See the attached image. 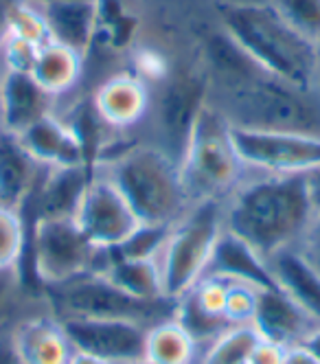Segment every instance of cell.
Returning <instances> with one entry per match:
<instances>
[{"label":"cell","mask_w":320,"mask_h":364,"mask_svg":"<svg viewBox=\"0 0 320 364\" xmlns=\"http://www.w3.org/2000/svg\"><path fill=\"white\" fill-rule=\"evenodd\" d=\"M259 290L246 283H230L228 301H226V318L233 327L237 325H250L257 307Z\"/></svg>","instance_id":"32"},{"label":"cell","mask_w":320,"mask_h":364,"mask_svg":"<svg viewBox=\"0 0 320 364\" xmlns=\"http://www.w3.org/2000/svg\"><path fill=\"white\" fill-rule=\"evenodd\" d=\"M95 171L112 182L145 224H176L191 206L180 163L149 141L114 143L101 154Z\"/></svg>","instance_id":"4"},{"label":"cell","mask_w":320,"mask_h":364,"mask_svg":"<svg viewBox=\"0 0 320 364\" xmlns=\"http://www.w3.org/2000/svg\"><path fill=\"white\" fill-rule=\"evenodd\" d=\"M20 141L46 169L90 167L82 139L60 112L48 114L42 121L33 123L26 132L20 134Z\"/></svg>","instance_id":"18"},{"label":"cell","mask_w":320,"mask_h":364,"mask_svg":"<svg viewBox=\"0 0 320 364\" xmlns=\"http://www.w3.org/2000/svg\"><path fill=\"white\" fill-rule=\"evenodd\" d=\"M239 159L250 173H309L320 167V134L233 127Z\"/></svg>","instance_id":"10"},{"label":"cell","mask_w":320,"mask_h":364,"mask_svg":"<svg viewBox=\"0 0 320 364\" xmlns=\"http://www.w3.org/2000/svg\"><path fill=\"white\" fill-rule=\"evenodd\" d=\"M202 347L174 316L147 327L143 360L149 364H198Z\"/></svg>","instance_id":"25"},{"label":"cell","mask_w":320,"mask_h":364,"mask_svg":"<svg viewBox=\"0 0 320 364\" xmlns=\"http://www.w3.org/2000/svg\"><path fill=\"white\" fill-rule=\"evenodd\" d=\"M299 248L320 268V213H316V218H314V222H311V226L307 230V235L303 237Z\"/></svg>","instance_id":"35"},{"label":"cell","mask_w":320,"mask_h":364,"mask_svg":"<svg viewBox=\"0 0 320 364\" xmlns=\"http://www.w3.org/2000/svg\"><path fill=\"white\" fill-rule=\"evenodd\" d=\"M129 364H149L147 360H137V362H129Z\"/></svg>","instance_id":"45"},{"label":"cell","mask_w":320,"mask_h":364,"mask_svg":"<svg viewBox=\"0 0 320 364\" xmlns=\"http://www.w3.org/2000/svg\"><path fill=\"white\" fill-rule=\"evenodd\" d=\"M97 246L75 218H46L29 224V242L20 272L29 268L44 290L92 272Z\"/></svg>","instance_id":"9"},{"label":"cell","mask_w":320,"mask_h":364,"mask_svg":"<svg viewBox=\"0 0 320 364\" xmlns=\"http://www.w3.org/2000/svg\"><path fill=\"white\" fill-rule=\"evenodd\" d=\"M79 353H88L108 364L143 360L147 327L119 318H60Z\"/></svg>","instance_id":"12"},{"label":"cell","mask_w":320,"mask_h":364,"mask_svg":"<svg viewBox=\"0 0 320 364\" xmlns=\"http://www.w3.org/2000/svg\"><path fill=\"white\" fill-rule=\"evenodd\" d=\"M215 24L263 70L314 92L316 44L292 29L268 0H218Z\"/></svg>","instance_id":"3"},{"label":"cell","mask_w":320,"mask_h":364,"mask_svg":"<svg viewBox=\"0 0 320 364\" xmlns=\"http://www.w3.org/2000/svg\"><path fill=\"white\" fill-rule=\"evenodd\" d=\"M5 331H7V329H0V336H3V333H5Z\"/></svg>","instance_id":"46"},{"label":"cell","mask_w":320,"mask_h":364,"mask_svg":"<svg viewBox=\"0 0 320 364\" xmlns=\"http://www.w3.org/2000/svg\"><path fill=\"white\" fill-rule=\"evenodd\" d=\"M26 283L20 270H0V329H11V325L22 318Z\"/></svg>","instance_id":"30"},{"label":"cell","mask_w":320,"mask_h":364,"mask_svg":"<svg viewBox=\"0 0 320 364\" xmlns=\"http://www.w3.org/2000/svg\"><path fill=\"white\" fill-rule=\"evenodd\" d=\"M283 364H320V360L309 349H305L303 345H294V347L285 349Z\"/></svg>","instance_id":"37"},{"label":"cell","mask_w":320,"mask_h":364,"mask_svg":"<svg viewBox=\"0 0 320 364\" xmlns=\"http://www.w3.org/2000/svg\"><path fill=\"white\" fill-rule=\"evenodd\" d=\"M90 99L105 125H110L119 134H125L132 127L145 123L151 103V88L132 70H119L103 77L90 92Z\"/></svg>","instance_id":"13"},{"label":"cell","mask_w":320,"mask_h":364,"mask_svg":"<svg viewBox=\"0 0 320 364\" xmlns=\"http://www.w3.org/2000/svg\"><path fill=\"white\" fill-rule=\"evenodd\" d=\"M314 92L320 99V40L316 42V66H314Z\"/></svg>","instance_id":"41"},{"label":"cell","mask_w":320,"mask_h":364,"mask_svg":"<svg viewBox=\"0 0 320 364\" xmlns=\"http://www.w3.org/2000/svg\"><path fill=\"white\" fill-rule=\"evenodd\" d=\"M305 349H309L318 360H320V325H316L305 338H303V343H301Z\"/></svg>","instance_id":"40"},{"label":"cell","mask_w":320,"mask_h":364,"mask_svg":"<svg viewBox=\"0 0 320 364\" xmlns=\"http://www.w3.org/2000/svg\"><path fill=\"white\" fill-rule=\"evenodd\" d=\"M250 325L263 341L281 347H294L301 345L303 338L320 323H316L294 299H289L274 285V288L259 290Z\"/></svg>","instance_id":"17"},{"label":"cell","mask_w":320,"mask_h":364,"mask_svg":"<svg viewBox=\"0 0 320 364\" xmlns=\"http://www.w3.org/2000/svg\"><path fill=\"white\" fill-rule=\"evenodd\" d=\"M285 349L287 347H281L277 343L263 341V338H261V341L257 343V347L252 349V353H250L248 364H283Z\"/></svg>","instance_id":"34"},{"label":"cell","mask_w":320,"mask_h":364,"mask_svg":"<svg viewBox=\"0 0 320 364\" xmlns=\"http://www.w3.org/2000/svg\"><path fill=\"white\" fill-rule=\"evenodd\" d=\"M206 274L222 277L230 283H246L257 290L274 288L268 259L226 228L218 240L215 250H213V259Z\"/></svg>","instance_id":"20"},{"label":"cell","mask_w":320,"mask_h":364,"mask_svg":"<svg viewBox=\"0 0 320 364\" xmlns=\"http://www.w3.org/2000/svg\"><path fill=\"white\" fill-rule=\"evenodd\" d=\"M86 58L75 48L48 40L38 48V58L31 68V77L53 97L64 101L75 92L84 77Z\"/></svg>","instance_id":"23"},{"label":"cell","mask_w":320,"mask_h":364,"mask_svg":"<svg viewBox=\"0 0 320 364\" xmlns=\"http://www.w3.org/2000/svg\"><path fill=\"white\" fill-rule=\"evenodd\" d=\"M9 38H20L31 44H38V46L46 44L50 40V36H48L46 18H44L42 9L31 3H22L14 16Z\"/></svg>","instance_id":"31"},{"label":"cell","mask_w":320,"mask_h":364,"mask_svg":"<svg viewBox=\"0 0 320 364\" xmlns=\"http://www.w3.org/2000/svg\"><path fill=\"white\" fill-rule=\"evenodd\" d=\"M46 167H42L18 134L0 129V206L22 209L38 189Z\"/></svg>","instance_id":"19"},{"label":"cell","mask_w":320,"mask_h":364,"mask_svg":"<svg viewBox=\"0 0 320 364\" xmlns=\"http://www.w3.org/2000/svg\"><path fill=\"white\" fill-rule=\"evenodd\" d=\"M210 97L233 127L289 129L320 134V99L263 70L239 48L215 22L198 44Z\"/></svg>","instance_id":"1"},{"label":"cell","mask_w":320,"mask_h":364,"mask_svg":"<svg viewBox=\"0 0 320 364\" xmlns=\"http://www.w3.org/2000/svg\"><path fill=\"white\" fill-rule=\"evenodd\" d=\"M174 224H145L141 222L129 235L112 250L119 259H158L169 237Z\"/></svg>","instance_id":"28"},{"label":"cell","mask_w":320,"mask_h":364,"mask_svg":"<svg viewBox=\"0 0 320 364\" xmlns=\"http://www.w3.org/2000/svg\"><path fill=\"white\" fill-rule=\"evenodd\" d=\"M92 173L90 167L46 169L38 189L20 209L26 226L46 218H75Z\"/></svg>","instance_id":"15"},{"label":"cell","mask_w":320,"mask_h":364,"mask_svg":"<svg viewBox=\"0 0 320 364\" xmlns=\"http://www.w3.org/2000/svg\"><path fill=\"white\" fill-rule=\"evenodd\" d=\"M268 268L277 288L320 323V268L311 259L299 246H292L268 257Z\"/></svg>","instance_id":"21"},{"label":"cell","mask_w":320,"mask_h":364,"mask_svg":"<svg viewBox=\"0 0 320 364\" xmlns=\"http://www.w3.org/2000/svg\"><path fill=\"white\" fill-rule=\"evenodd\" d=\"M9 338L24 364H68L77 353L64 323L48 305L18 318L9 329Z\"/></svg>","instance_id":"14"},{"label":"cell","mask_w":320,"mask_h":364,"mask_svg":"<svg viewBox=\"0 0 320 364\" xmlns=\"http://www.w3.org/2000/svg\"><path fill=\"white\" fill-rule=\"evenodd\" d=\"M97 274H103L127 294L143 301L169 299L165 294L158 259H119L108 248V264Z\"/></svg>","instance_id":"24"},{"label":"cell","mask_w":320,"mask_h":364,"mask_svg":"<svg viewBox=\"0 0 320 364\" xmlns=\"http://www.w3.org/2000/svg\"><path fill=\"white\" fill-rule=\"evenodd\" d=\"M26 242H29V226L18 209L0 206V270H20Z\"/></svg>","instance_id":"27"},{"label":"cell","mask_w":320,"mask_h":364,"mask_svg":"<svg viewBox=\"0 0 320 364\" xmlns=\"http://www.w3.org/2000/svg\"><path fill=\"white\" fill-rule=\"evenodd\" d=\"M307 185H309V196L314 202L316 213H320V167L307 173Z\"/></svg>","instance_id":"39"},{"label":"cell","mask_w":320,"mask_h":364,"mask_svg":"<svg viewBox=\"0 0 320 364\" xmlns=\"http://www.w3.org/2000/svg\"><path fill=\"white\" fill-rule=\"evenodd\" d=\"M40 9L50 40L75 48L88 60L97 31V0H64Z\"/></svg>","instance_id":"22"},{"label":"cell","mask_w":320,"mask_h":364,"mask_svg":"<svg viewBox=\"0 0 320 364\" xmlns=\"http://www.w3.org/2000/svg\"><path fill=\"white\" fill-rule=\"evenodd\" d=\"M279 16L309 42L320 40V0H268Z\"/></svg>","instance_id":"29"},{"label":"cell","mask_w":320,"mask_h":364,"mask_svg":"<svg viewBox=\"0 0 320 364\" xmlns=\"http://www.w3.org/2000/svg\"><path fill=\"white\" fill-rule=\"evenodd\" d=\"M68 364H108V362H103V360H99V358H92V355H88V353H79V351H77Z\"/></svg>","instance_id":"42"},{"label":"cell","mask_w":320,"mask_h":364,"mask_svg":"<svg viewBox=\"0 0 320 364\" xmlns=\"http://www.w3.org/2000/svg\"><path fill=\"white\" fill-rule=\"evenodd\" d=\"M75 222L97 248L119 246L141 224L123 193L99 171L88 182L75 211Z\"/></svg>","instance_id":"11"},{"label":"cell","mask_w":320,"mask_h":364,"mask_svg":"<svg viewBox=\"0 0 320 364\" xmlns=\"http://www.w3.org/2000/svg\"><path fill=\"white\" fill-rule=\"evenodd\" d=\"M38 44H31L20 38H9L5 46L0 48V62H3L5 70L14 73H31L36 58H38Z\"/></svg>","instance_id":"33"},{"label":"cell","mask_w":320,"mask_h":364,"mask_svg":"<svg viewBox=\"0 0 320 364\" xmlns=\"http://www.w3.org/2000/svg\"><path fill=\"white\" fill-rule=\"evenodd\" d=\"M24 3H31L36 7H48V5H55V3H64V0H24Z\"/></svg>","instance_id":"43"},{"label":"cell","mask_w":320,"mask_h":364,"mask_svg":"<svg viewBox=\"0 0 320 364\" xmlns=\"http://www.w3.org/2000/svg\"><path fill=\"white\" fill-rule=\"evenodd\" d=\"M44 299L58 318H119L134 321L145 327L171 318L176 311L174 299L143 301L95 272L44 290Z\"/></svg>","instance_id":"8"},{"label":"cell","mask_w":320,"mask_h":364,"mask_svg":"<svg viewBox=\"0 0 320 364\" xmlns=\"http://www.w3.org/2000/svg\"><path fill=\"white\" fill-rule=\"evenodd\" d=\"M208 77L196 60L174 64L163 82L151 86V103L145 123L151 141L180 163L202 110L208 106Z\"/></svg>","instance_id":"7"},{"label":"cell","mask_w":320,"mask_h":364,"mask_svg":"<svg viewBox=\"0 0 320 364\" xmlns=\"http://www.w3.org/2000/svg\"><path fill=\"white\" fill-rule=\"evenodd\" d=\"M314 218L307 173H250L224 200V228L265 259L299 246Z\"/></svg>","instance_id":"2"},{"label":"cell","mask_w":320,"mask_h":364,"mask_svg":"<svg viewBox=\"0 0 320 364\" xmlns=\"http://www.w3.org/2000/svg\"><path fill=\"white\" fill-rule=\"evenodd\" d=\"M0 364H24L20 360V355L16 353L14 345H11V338H9V329L0 336Z\"/></svg>","instance_id":"38"},{"label":"cell","mask_w":320,"mask_h":364,"mask_svg":"<svg viewBox=\"0 0 320 364\" xmlns=\"http://www.w3.org/2000/svg\"><path fill=\"white\" fill-rule=\"evenodd\" d=\"M60 99L46 92L31 73L5 70L0 92V129L11 134L26 132L33 123L60 112Z\"/></svg>","instance_id":"16"},{"label":"cell","mask_w":320,"mask_h":364,"mask_svg":"<svg viewBox=\"0 0 320 364\" xmlns=\"http://www.w3.org/2000/svg\"><path fill=\"white\" fill-rule=\"evenodd\" d=\"M24 0H0V48L11 36V22Z\"/></svg>","instance_id":"36"},{"label":"cell","mask_w":320,"mask_h":364,"mask_svg":"<svg viewBox=\"0 0 320 364\" xmlns=\"http://www.w3.org/2000/svg\"><path fill=\"white\" fill-rule=\"evenodd\" d=\"M3 77H5V66L0 62V92H3Z\"/></svg>","instance_id":"44"},{"label":"cell","mask_w":320,"mask_h":364,"mask_svg":"<svg viewBox=\"0 0 320 364\" xmlns=\"http://www.w3.org/2000/svg\"><path fill=\"white\" fill-rule=\"evenodd\" d=\"M259 341L261 338L252 325L230 327L202 349L198 364H248Z\"/></svg>","instance_id":"26"},{"label":"cell","mask_w":320,"mask_h":364,"mask_svg":"<svg viewBox=\"0 0 320 364\" xmlns=\"http://www.w3.org/2000/svg\"><path fill=\"white\" fill-rule=\"evenodd\" d=\"M224 232V200L196 202L169 230L158 257L165 294L180 299L206 274L213 250Z\"/></svg>","instance_id":"6"},{"label":"cell","mask_w":320,"mask_h":364,"mask_svg":"<svg viewBox=\"0 0 320 364\" xmlns=\"http://www.w3.org/2000/svg\"><path fill=\"white\" fill-rule=\"evenodd\" d=\"M248 173L250 171L239 159L233 141V125L208 103L180 159V176L186 196L191 204L226 200Z\"/></svg>","instance_id":"5"}]
</instances>
